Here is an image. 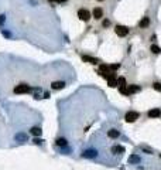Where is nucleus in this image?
<instances>
[{"label": "nucleus", "mask_w": 161, "mask_h": 170, "mask_svg": "<svg viewBox=\"0 0 161 170\" xmlns=\"http://www.w3.org/2000/svg\"><path fill=\"white\" fill-rule=\"evenodd\" d=\"M57 146H59V147H65V146H68V140L65 139V138H59V139H57Z\"/></svg>", "instance_id": "dca6fc26"}, {"label": "nucleus", "mask_w": 161, "mask_h": 170, "mask_svg": "<svg viewBox=\"0 0 161 170\" xmlns=\"http://www.w3.org/2000/svg\"><path fill=\"white\" fill-rule=\"evenodd\" d=\"M65 85H66V84H65L64 81H54V82L51 84V88H52V89H57V91H58V89H64Z\"/></svg>", "instance_id": "0eeeda50"}, {"label": "nucleus", "mask_w": 161, "mask_h": 170, "mask_svg": "<svg viewBox=\"0 0 161 170\" xmlns=\"http://www.w3.org/2000/svg\"><path fill=\"white\" fill-rule=\"evenodd\" d=\"M112 152L113 153H116V155H122V153H124V147L123 146H120V145H116V146H113L112 147Z\"/></svg>", "instance_id": "2eb2a0df"}, {"label": "nucleus", "mask_w": 161, "mask_h": 170, "mask_svg": "<svg viewBox=\"0 0 161 170\" xmlns=\"http://www.w3.org/2000/svg\"><path fill=\"white\" fill-rule=\"evenodd\" d=\"M119 91H120V94H123V95H126V96H129V95H131L127 87H123V88H119Z\"/></svg>", "instance_id": "aec40b11"}, {"label": "nucleus", "mask_w": 161, "mask_h": 170, "mask_svg": "<svg viewBox=\"0 0 161 170\" xmlns=\"http://www.w3.org/2000/svg\"><path fill=\"white\" fill-rule=\"evenodd\" d=\"M150 51H151L153 54H160V53H161V48L158 46H156V44H153V46H151V48H150Z\"/></svg>", "instance_id": "6ab92c4d"}, {"label": "nucleus", "mask_w": 161, "mask_h": 170, "mask_svg": "<svg viewBox=\"0 0 161 170\" xmlns=\"http://www.w3.org/2000/svg\"><path fill=\"white\" fill-rule=\"evenodd\" d=\"M30 133H31L32 136H41L43 130H41V128H38V126H32L31 129H30Z\"/></svg>", "instance_id": "f8f14e48"}, {"label": "nucleus", "mask_w": 161, "mask_h": 170, "mask_svg": "<svg viewBox=\"0 0 161 170\" xmlns=\"http://www.w3.org/2000/svg\"><path fill=\"white\" fill-rule=\"evenodd\" d=\"M150 40H151V41H156V40H157V35H156V34H153V35H151V38H150Z\"/></svg>", "instance_id": "c85d7f7f"}, {"label": "nucleus", "mask_w": 161, "mask_h": 170, "mask_svg": "<svg viewBox=\"0 0 161 170\" xmlns=\"http://www.w3.org/2000/svg\"><path fill=\"white\" fill-rule=\"evenodd\" d=\"M119 68H120V64H112V65H110V70H112V71H116V70H119Z\"/></svg>", "instance_id": "b1692460"}, {"label": "nucleus", "mask_w": 161, "mask_h": 170, "mask_svg": "<svg viewBox=\"0 0 161 170\" xmlns=\"http://www.w3.org/2000/svg\"><path fill=\"white\" fill-rule=\"evenodd\" d=\"M48 1H51V3H52V1H55V0H48Z\"/></svg>", "instance_id": "7c9ffc66"}, {"label": "nucleus", "mask_w": 161, "mask_h": 170, "mask_svg": "<svg viewBox=\"0 0 161 170\" xmlns=\"http://www.w3.org/2000/svg\"><path fill=\"white\" fill-rule=\"evenodd\" d=\"M107 136L112 138V139H117V138L120 136V132H119L117 129H110V130L107 132Z\"/></svg>", "instance_id": "4468645a"}, {"label": "nucleus", "mask_w": 161, "mask_h": 170, "mask_svg": "<svg viewBox=\"0 0 161 170\" xmlns=\"http://www.w3.org/2000/svg\"><path fill=\"white\" fill-rule=\"evenodd\" d=\"M129 27H126V26H120V24H117L116 27H114V33L119 35V37H126L127 34H129Z\"/></svg>", "instance_id": "f257e3e1"}, {"label": "nucleus", "mask_w": 161, "mask_h": 170, "mask_svg": "<svg viewBox=\"0 0 161 170\" xmlns=\"http://www.w3.org/2000/svg\"><path fill=\"white\" fill-rule=\"evenodd\" d=\"M97 156V150H93V149H89V150H85L82 153V157H86V159H93Z\"/></svg>", "instance_id": "39448f33"}, {"label": "nucleus", "mask_w": 161, "mask_h": 170, "mask_svg": "<svg viewBox=\"0 0 161 170\" xmlns=\"http://www.w3.org/2000/svg\"><path fill=\"white\" fill-rule=\"evenodd\" d=\"M140 162H141V157H140L139 155H131L129 157V163H130V164H139Z\"/></svg>", "instance_id": "9b49d317"}, {"label": "nucleus", "mask_w": 161, "mask_h": 170, "mask_svg": "<svg viewBox=\"0 0 161 170\" xmlns=\"http://www.w3.org/2000/svg\"><path fill=\"white\" fill-rule=\"evenodd\" d=\"M124 119H126V122H136L137 119H139V112H134V111H129L127 113H126V116H124Z\"/></svg>", "instance_id": "7ed1b4c3"}, {"label": "nucleus", "mask_w": 161, "mask_h": 170, "mask_svg": "<svg viewBox=\"0 0 161 170\" xmlns=\"http://www.w3.org/2000/svg\"><path fill=\"white\" fill-rule=\"evenodd\" d=\"M3 35H4V37H7V38H10V37H11V34H10L9 31H3Z\"/></svg>", "instance_id": "cd10ccee"}, {"label": "nucleus", "mask_w": 161, "mask_h": 170, "mask_svg": "<svg viewBox=\"0 0 161 170\" xmlns=\"http://www.w3.org/2000/svg\"><path fill=\"white\" fill-rule=\"evenodd\" d=\"M31 92V87L26 85V84H20L14 88V94H28Z\"/></svg>", "instance_id": "f03ea898"}, {"label": "nucleus", "mask_w": 161, "mask_h": 170, "mask_svg": "<svg viewBox=\"0 0 161 170\" xmlns=\"http://www.w3.org/2000/svg\"><path fill=\"white\" fill-rule=\"evenodd\" d=\"M107 85L110 87V88H114V87H117V81L113 78V79H107Z\"/></svg>", "instance_id": "412c9836"}, {"label": "nucleus", "mask_w": 161, "mask_h": 170, "mask_svg": "<svg viewBox=\"0 0 161 170\" xmlns=\"http://www.w3.org/2000/svg\"><path fill=\"white\" fill-rule=\"evenodd\" d=\"M4 20H6V16H4V14H0V26H3Z\"/></svg>", "instance_id": "bb28decb"}, {"label": "nucleus", "mask_w": 161, "mask_h": 170, "mask_svg": "<svg viewBox=\"0 0 161 170\" xmlns=\"http://www.w3.org/2000/svg\"><path fill=\"white\" fill-rule=\"evenodd\" d=\"M57 3H64V1H66V0H55Z\"/></svg>", "instance_id": "c756f323"}, {"label": "nucleus", "mask_w": 161, "mask_h": 170, "mask_svg": "<svg viewBox=\"0 0 161 170\" xmlns=\"http://www.w3.org/2000/svg\"><path fill=\"white\" fill-rule=\"evenodd\" d=\"M92 17L96 18V20H100V18L103 17V10H102L100 7H95L93 12H92Z\"/></svg>", "instance_id": "6e6552de"}, {"label": "nucleus", "mask_w": 161, "mask_h": 170, "mask_svg": "<svg viewBox=\"0 0 161 170\" xmlns=\"http://www.w3.org/2000/svg\"><path fill=\"white\" fill-rule=\"evenodd\" d=\"M32 142H34L35 145H41V143H43V139H38V136H35V138H34V140H32Z\"/></svg>", "instance_id": "a878e982"}, {"label": "nucleus", "mask_w": 161, "mask_h": 170, "mask_svg": "<svg viewBox=\"0 0 161 170\" xmlns=\"http://www.w3.org/2000/svg\"><path fill=\"white\" fill-rule=\"evenodd\" d=\"M78 17H79L82 21H89L92 16H91V13H89L86 9H79V10H78Z\"/></svg>", "instance_id": "20e7f679"}, {"label": "nucleus", "mask_w": 161, "mask_h": 170, "mask_svg": "<svg viewBox=\"0 0 161 170\" xmlns=\"http://www.w3.org/2000/svg\"><path fill=\"white\" fill-rule=\"evenodd\" d=\"M147 115H148V118H151V119H153V118H160V116H161V109L160 108L150 109Z\"/></svg>", "instance_id": "423d86ee"}, {"label": "nucleus", "mask_w": 161, "mask_h": 170, "mask_svg": "<svg viewBox=\"0 0 161 170\" xmlns=\"http://www.w3.org/2000/svg\"><path fill=\"white\" fill-rule=\"evenodd\" d=\"M82 61H83V62H89V64H93V65L99 64V60H97V58H93V57H91V55H82Z\"/></svg>", "instance_id": "1a4fd4ad"}, {"label": "nucleus", "mask_w": 161, "mask_h": 170, "mask_svg": "<svg viewBox=\"0 0 161 170\" xmlns=\"http://www.w3.org/2000/svg\"><path fill=\"white\" fill-rule=\"evenodd\" d=\"M141 150H143V152H145L147 155H153V152H151V150H150L148 147H144V146H141Z\"/></svg>", "instance_id": "393cba45"}, {"label": "nucleus", "mask_w": 161, "mask_h": 170, "mask_svg": "<svg viewBox=\"0 0 161 170\" xmlns=\"http://www.w3.org/2000/svg\"><path fill=\"white\" fill-rule=\"evenodd\" d=\"M97 1H103V0H97Z\"/></svg>", "instance_id": "2f4dec72"}, {"label": "nucleus", "mask_w": 161, "mask_h": 170, "mask_svg": "<svg viewBox=\"0 0 161 170\" xmlns=\"http://www.w3.org/2000/svg\"><path fill=\"white\" fill-rule=\"evenodd\" d=\"M117 85H119V88L127 87V85H126V79H124L123 77H119V78H117Z\"/></svg>", "instance_id": "a211bd4d"}, {"label": "nucleus", "mask_w": 161, "mask_h": 170, "mask_svg": "<svg viewBox=\"0 0 161 170\" xmlns=\"http://www.w3.org/2000/svg\"><path fill=\"white\" fill-rule=\"evenodd\" d=\"M148 26H150V17H143L139 23V27L140 29H147Z\"/></svg>", "instance_id": "9d476101"}, {"label": "nucleus", "mask_w": 161, "mask_h": 170, "mask_svg": "<svg viewBox=\"0 0 161 170\" xmlns=\"http://www.w3.org/2000/svg\"><path fill=\"white\" fill-rule=\"evenodd\" d=\"M153 89L157 91V92H161V84L160 82H154L153 84Z\"/></svg>", "instance_id": "4be33fe9"}, {"label": "nucleus", "mask_w": 161, "mask_h": 170, "mask_svg": "<svg viewBox=\"0 0 161 170\" xmlns=\"http://www.w3.org/2000/svg\"><path fill=\"white\" fill-rule=\"evenodd\" d=\"M127 88H129L130 94H136V92H139V91H140V87H139V85H129Z\"/></svg>", "instance_id": "f3484780"}, {"label": "nucleus", "mask_w": 161, "mask_h": 170, "mask_svg": "<svg viewBox=\"0 0 161 170\" xmlns=\"http://www.w3.org/2000/svg\"><path fill=\"white\" fill-rule=\"evenodd\" d=\"M102 26H103L105 29H107V27L110 26V20H109V18H105V20L102 21Z\"/></svg>", "instance_id": "5701e85b"}, {"label": "nucleus", "mask_w": 161, "mask_h": 170, "mask_svg": "<svg viewBox=\"0 0 161 170\" xmlns=\"http://www.w3.org/2000/svg\"><path fill=\"white\" fill-rule=\"evenodd\" d=\"M16 140H17V142L24 143V142H27V140H28V138H27V135H26V133L20 132V133H17V135H16Z\"/></svg>", "instance_id": "ddd939ff"}]
</instances>
